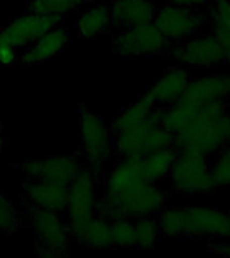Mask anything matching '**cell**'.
<instances>
[{
    "label": "cell",
    "mask_w": 230,
    "mask_h": 258,
    "mask_svg": "<svg viewBox=\"0 0 230 258\" xmlns=\"http://www.w3.org/2000/svg\"><path fill=\"white\" fill-rule=\"evenodd\" d=\"M179 100L195 109L217 101L230 100V74H210L190 81L186 92Z\"/></svg>",
    "instance_id": "13"
},
{
    "label": "cell",
    "mask_w": 230,
    "mask_h": 258,
    "mask_svg": "<svg viewBox=\"0 0 230 258\" xmlns=\"http://www.w3.org/2000/svg\"><path fill=\"white\" fill-rule=\"evenodd\" d=\"M167 52L175 62L183 66L214 69L225 63L221 44L214 35H194L183 42L169 46Z\"/></svg>",
    "instance_id": "8"
},
{
    "label": "cell",
    "mask_w": 230,
    "mask_h": 258,
    "mask_svg": "<svg viewBox=\"0 0 230 258\" xmlns=\"http://www.w3.org/2000/svg\"><path fill=\"white\" fill-rule=\"evenodd\" d=\"M68 30L56 26L40 36L39 39H36L34 43L27 46L23 54L19 56V62L26 66L47 62L64 50L68 44Z\"/></svg>",
    "instance_id": "17"
},
{
    "label": "cell",
    "mask_w": 230,
    "mask_h": 258,
    "mask_svg": "<svg viewBox=\"0 0 230 258\" xmlns=\"http://www.w3.org/2000/svg\"><path fill=\"white\" fill-rule=\"evenodd\" d=\"M172 147H175V135L167 131L160 124V121L155 122L148 131V133H147V137H145L144 155L155 152V151L172 148Z\"/></svg>",
    "instance_id": "28"
},
{
    "label": "cell",
    "mask_w": 230,
    "mask_h": 258,
    "mask_svg": "<svg viewBox=\"0 0 230 258\" xmlns=\"http://www.w3.org/2000/svg\"><path fill=\"white\" fill-rule=\"evenodd\" d=\"M174 191L181 195H199L218 188L207 157L190 152H178L169 171Z\"/></svg>",
    "instance_id": "5"
},
{
    "label": "cell",
    "mask_w": 230,
    "mask_h": 258,
    "mask_svg": "<svg viewBox=\"0 0 230 258\" xmlns=\"http://www.w3.org/2000/svg\"><path fill=\"white\" fill-rule=\"evenodd\" d=\"M153 23L169 42L178 43L197 35L205 23V15L199 10L167 3L157 10Z\"/></svg>",
    "instance_id": "9"
},
{
    "label": "cell",
    "mask_w": 230,
    "mask_h": 258,
    "mask_svg": "<svg viewBox=\"0 0 230 258\" xmlns=\"http://www.w3.org/2000/svg\"><path fill=\"white\" fill-rule=\"evenodd\" d=\"M113 246L129 249L136 247V231L132 219H116L110 222Z\"/></svg>",
    "instance_id": "29"
},
{
    "label": "cell",
    "mask_w": 230,
    "mask_h": 258,
    "mask_svg": "<svg viewBox=\"0 0 230 258\" xmlns=\"http://www.w3.org/2000/svg\"><path fill=\"white\" fill-rule=\"evenodd\" d=\"M168 194L156 183H144L123 194L105 192L97 199V214L109 221L139 219L156 215L165 207Z\"/></svg>",
    "instance_id": "2"
},
{
    "label": "cell",
    "mask_w": 230,
    "mask_h": 258,
    "mask_svg": "<svg viewBox=\"0 0 230 258\" xmlns=\"http://www.w3.org/2000/svg\"><path fill=\"white\" fill-rule=\"evenodd\" d=\"M113 46L117 54L124 58H144L168 51L169 40L151 22L121 30L114 36Z\"/></svg>",
    "instance_id": "6"
},
{
    "label": "cell",
    "mask_w": 230,
    "mask_h": 258,
    "mask_svg": "<svg viewBox=\"0 0 230 258\" xmlns=\"http://www.w3.org/2000/svg\"><path fill=\"white\" fill-rule=\"evenodd\" d=\"M18 168L31 179L69 185L80 172L81 167L77 155H62L43 159H28Z\"/></svg>",
    "instance_id": "11"
},
{
    "label": "cell",
    "mask_w": 230,
    "mask_h": 258,
    "mask_svg": "<svg viewBox=\"0 0 230 258\" xmlns=\"http://www.w3.org/2000/svg\"><path fill=\"white\" fill-rule=\"evenodd\" d=\"M221 44L223 56H225V63L230 66V34H213Z\"/></svg>",
    "instance_id": "36"
},
{
    "label": "cell",
    "mask_w": 230,
    "mask_h": 258,
    "mask_svg": "<svg viewBox=\"0 0 230 258\" xmlns=\"http://www.w3.org/2000/svg\"><path fill=\"white\" fill-rule=\"evenodd\" d=\"M20 225L22 218L14 202L0 191V231L7 234L15 233Z\"/></svg>",
    "instance_id": "30"
},
{
    "label": "cell",
    "mask_w": 230,
    "mask_h": 258,
    "mask_svg": "<svg viewBox=\"0 0 230 258\" xmlns=\"http://www.w3.org/2000/svg\"><path fill=\"white\" fill-rule=\"evenodd\" d=\"M210 6L214 34H230V0H213Z\"/></svg>",
    "instance_id": "32"
},
{
    "label": "cell",
    "mask_w": 230,
    "mask_h": 258,
    "mask_svg": "<svg viewBox=\"0 0 230 258\" xmlns=\"http://www.w3.org/2000/svg\"><path fill=\"white\" fill-rule=\"evenodd\" d=\"M229 143H230V128H229Z\"/></svg>",
    "instance_id": "38"
},
{
    "label": "cell",
    "mask_w": 230,
    "mask_h": 258,
    "mask_svg": "<svg viewBox=\"0 0 230 258\" xmlns=\"http://www.w3.org/2000/svg\"><path fill=\"white\" fill-rule=\"evenodd\" d=\"M161 117V108L153 109L148 120L131 128L123 129L113 133V147L119 157H141L144 155V143L147 133L155 122H159Z\"/></svg>",
    "instance_id": "16"
},
{
    "label": "cell",
    "mask_w": 230,
    "mask_h": 258,
    "mask_svg": "<svg viewBox=\"0 0 230 258\" xmlns=\"http://www.w3.org/2000/svg\"><path fill=\"white\" fill-rule=\"evenodd\" d=\"M19 60L18 47L10 43L8 40L0 38V64L3 66H12Z\"/></svg>",
    "instance_id": "33"
},
{
    "label": "cell",
    "mask_w": 230,
    "mask_h": 258,
    "mask_svg": "<svg viewBox=\"0 0 230 258\" xmlns=\"http://www.w3.org/2000/svg\"><path fill=\"white\" fill-rule=\"evenodd\" d=\"M186 213L185 237L230 241V213L206 206H190Z\"/></svg>",
    "instance_id": "10"
},
{
    "label": "cell",
    "mask_w": 230,
    "mask_h": 258,
    "mask_svg": "<svg viewBox=\"0 0 230 258\" xmlns=\"http://www.w3.org/2000/svg\"><path fill=\"white\" fill-rule=\"evenodd\" d=\"M68 192L66 213L72 234L97 214V175L89 168H81L68 185Z\"/></svg>",
    "instance_id": "7"
},
{
    "label": "cell",
    "mask_w": 230,
    "mask_h": 258,
    "mask_svg": "<svg viewBox=\"0 0 230 258\" xmlns=\"http://www.w3.org/2000/svg\"><path fill=\"white\" fill-rule=\"evenodd\" d=\"M186 207H163L157 213L160 234L165 238H182L186 233Z\"/></svg>",
    "instance_id": "24"
},
{
    "label": "cell",
    "mask_w": 230,
    "mask_h": 258,
    "mask_svg": "<svg viewBox=\"0 0 230 258\" xmlns=\"http://www.w3.org/2000/svg\"><path fill=\"white\" fill-rule=\"evenodd\" d=\"M112 26L108 6H96L81 14L77 22V32L81 39H94Z\"/></svg>",
    "instance_id": "22"
},
{
    "label": "cell",
    "mask_w": 230,
    "mask_h": 258,
    "mask_svg": "<svg viewBox=\"0 0 230 258\" xmlns=\"http://www.w3.org/2000/svg\"><path fill=\"white\" fill-rule=\"evenodd\" d=\"M92 2L93 0H30L28 11L62 18L65 14L85 8Z\"/></svg>",
    "instance_id": "25"
},
{
    "label": "cell",
    "mask_w": 230,
    "mask_h": 258,
    "mask_svg": "<svg viewBox=\"0 0 230 258\" xmlns=\"http://www.w3.org/2000/svg\"><path fill=\"white\" fill-rule=\"evenodd\" d=\"M213 0H167V3L181 6V7L193 8V10H199L206 6H209Z\"/></svg>",
    "instance_id": "34"
},
{
    "label": "cell",
    "mask_w": 230,
    "mask_h": 258,
    "mask_svg": "<svg viewBox=\"0 0 230 258\" xmlns=\"http://www.w3.org/2000/svg\"><path fill=\"white\" fill-rule=\"evenodd\" d=\"M151 98L147 94L139 98L137 101L128 105L127 108L123 109L114 118L112 122V132H119L123 129L131 128L133 125L141 124L151 117L153 109L156 108Z\"/></svg>",
    "instance_id": "23"
},
{
    "label": "cell",
    "mask_w": 230,
    "mask_h": 258,
    "mask_svg": "<svg viewBox=\"0 0 230 258\" xmlns=\"http://www.w3.org/2000/svg\"><path fill=\"white\" fill-rule=\"evenodd\" d=\"M72 238L88 249H109L113 246L110 221L96 214L86 223L72 231Z\"/></svg>",
    "instance_id": "20"
},
{
    "label": "cell",
    "mask_w": 230,
    "mask_h": 258,
    "mask_svg": "<svg viewBox=\"0 0 230 258\" xmlns=\"http://www.w3.org/2000/svg\"><path fill=\"white\" fill-rule=\"evenodd\" d=\"M207 250L211 253L230 257V241H213L207 245Z\"/></svg>",
    "instance_id": "35"
},
{
    "label": "cell",
    "mask_w": 230,
    "mask_h": 258,
    "mask_svg": "<svg viewBox=\"0 0 230 258\" xmlns=\"http://www.w3.org/2000/svg\"><path fill=\"white\" fill-rule=\"evenodd\" d=\"M214 181L218 188L230 185V143L223 145L217 153L211 165Z\"/></svg>",
    "instance_id": "31"
},
{
    "label": "cell",
    "mask_w": 230,
    "mask_h": 258,
    "mask_svg": "<svg viewBox=\"0 0 230 258\" xmlns=\"http://www.w3.org/2000/svg\"><path fill=\"white\" fill-rule=\"evenodd\" d=\"M0 129H2V125H0Z\"/></svg>",
    "instance_id": "39"
},
{
    "label": "cell",
    "mask_w": 230,
    "mask_h": 258,
    "mask_svg": "<svg viewBox=\"0 0 230 258\" xmlns=\"http://www.w3.org/2000/svg\"><path fill=\"white\" fill-rule=\"evenodd\" d=\"M23 192L30 207L61 214L68 206V185L31 179L24 184Z\"/></svg>",
    "instance_id": "14"
},
{
    "label": "cell",
    "mask_w": 230,
    "mask_h": 258,
    "mask_svg": "<svg viewBox=\"0 0 230 258\" xmlns=\"http://www.w3.org/2000/svg\"><path fill=\"white\" fill-rule=\"evenodd\" d=\"M177 156L178 149L175 147L155 151L141 156V169L145 180L148 183H157L168 177Z\"/></svg>",
    "instance_id": "21"
},
{
    "label": "cell",
    "mask_w": 230,
    "mask_h": 258,
    "mask_svg": "<svg viewBox=\"0 0 230 258\" xmlns=\"http://www.w3.org/2000/svg\"><path fill=\"white\" fill-rule=\"evenodd\" d=\"M78 117L81 147L88 161V168L93 173L101 175L114 152L112 126H108L101 114L92 112L85 105L78 109Z\"/></svg>",
    "instance_id": "3"
},
{
    "label": "cell",
    "mask_w": 230,
    "mask_h": 258,
    "mask_svg": "<svg viewBox=\"0 0 230 258\" xmlns=\"http://www.w3.org/2000/svg\"><path fill=\"white\" fill-rule=\"evenodd\" d=\"M26 217L36 237V254L39 257H62L68 253L72 234L60 214L28 206Z\"/></svg>",
    "instance_id": "4"
},
{
    "label": "cell",
    "mask_w": 230,
    "mask_h": 258,
    "mask_svg": "<svg viewBox=\"0 0 230 258\" xmlns=\"http://www.w3.org/2000/svg\"><path fill=\"white\" fill-rule=\"evenodd\" d=\"M190 81V73L186 69L174 66L165 70L145 94L155 105H171L183 96Z\"/></svg>",
    "instance_id": "18"
},
{
    "label": "cell",
    "mask_w": 230,
    "mask_h": 258,
    "mask_svg": "<svg viewBox=\"0 0 230 258\" xmlns=\"http://www.w3.org/2000/svg\"><path fill=\"white\" fill-rule=\"evenodd\" d=\"M145 180L141 169V157H121L110 171L105 192L123 194L140 187Z\"/></svg>",
    "instance_id": "19"
},
{
    "label": "cell",
    "mask_w": 230,
    "mask_h": 258,
    "mask_svg": "<svg viewBox=\"0 0 230 258\" xmlns=\"http://www.w3.org/2000/svg\"><path fill=\"white\" fill-rule=\"evenodd\" d=\"M62 18L55 15H43L30 12L11 20L0 31V38L8 40L18 48L27 47L46 32L60 26Z\"/></svg>",
    "instance_id": "12"
},
{
    "label": "cell",
    "mask_w": 230,
    "mask_h": 258,
    "mask_svg": "<svg viewBox=\"0 0 230 258\" xmlns=\"http://www.w3.org/2000/svg\"><path fill=\"white\" fill-rule=\"evenodd\" d=\"M3 145H4V139H3V135H2V129H0V153L3 151Z\"/></svg>",
    "instance_id": "37"
},
{
    "label": "cell",
    "mask_w": 230,
    "mask_h": 258,
    "mask_svg": "<svg viewBox=\"0 0 230 258\" xmlns=\"http://www.w3.org/2000/svg\"><path fill=\"white\" fill-rule=\"evenodd\" d=\"M135 231H136V247L152 249L156 245L157 237L160 234L157 218L151 215V217L135 219Z\"/></svg>",
    "instance_id": "27"
},
{
    "label": "cell",
    "mask_w": 230,
    "mask_h": 258,
    "mask_svg": "<svg viewBox=\"0 0 230 258\" xmlns=\"http://www.w3.org/2000/svg\"><path fill=\"white\" fill-rule=\"evenodd\" d=\"M109 11L113 27L124 30L153 22L157 8L153 0H112Z\"/></svg>",
    "instance_id": "15"
},
{
    "label": "cell",
    "mask_w": 230,
    "mask_h": 258,
    "mask_svg": "<svg viewBox=\"0 0 230 258\" xmlns=\"http://www.w3.org/2000/svg\"><path fill=\"white\" fill-rule=\"evenodd\" d=\"M230 113L227 101L205 105L175 135L178 152H190L209 157L229 143Z\"/></svg>",
    "instance_id": "1"
},
{
    "label": "cell",
    "mask_w": 230,
    "mask_h": 258,
    "mask_svg": "<svg viewBox=\"0 0 230 258\" xmlns=\"http://www.w3.org/2000/svg\"><path fill=\"white\" fill-rule=\"evenodd\" d=\"M197 110L198 109L190 106V105H187L183 101L178 100L177 102L169 105V108L161 109L160 124L167 131L172 132L174 135H177L191 120V117L195 114Z\"/></svg>",
    "instance_id": "26"
}]
</instances>
